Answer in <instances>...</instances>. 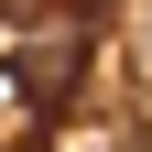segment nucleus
I'll return each instance as SVG.
<instances>
[{"label":"nucleus","instance_id":"nucleus-3","mask_svg":"<svg viewBox=\"0 0 152 152\" xmlns=\"http://www.w3.org/2000/svg\"><path fill=\"white\" fill-rule=\"evenodd\" d=\"M130 54H141V76H152V0H141V44H130Z\"/></svg>","mask_w":152,"mask_h":152},{"label":"nucleus","instance_id":"nucleus-2","mask_svg":"<svg viewBox=\"0 0 152 152\" xmlns=\"http://www.w3.org/2000/svg\"><path fill=\"white\" fill-rule=\"evenodd\" d=\"M65 152H130V130H98V141H65Z\"/></svg>","mask_w":152,"mask_h":152},{"label":"nucleus","instance_id":"nucleus-1","mask_svg":"<svg viewBox=\"0 0 152 152\" xmlns=\"http://www.w3.org/2000/svg\"><path fill=\"white\" fill-rule=\"evenodd\" d=\"M87 65H98V11H87V0H54L44 22L11 44V98H22L33 120H65L76 87H87Z\"/></svg>","mask_w":152,"mask_h":152}]
</instances>
